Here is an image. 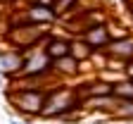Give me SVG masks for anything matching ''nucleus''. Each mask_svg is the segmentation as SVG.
Returning <instances> with one entry per match:
<instances>
[{"instance_id": "obj_1", "label": "nucleus", "mask_w": 133, "mask_h": 124, "mask_svg": "<svg viewBox=\"0 0 133 124\" xmlns=\"http://www.w3.org/2000/svg\"><path fill=\"white\" fill-rule=\"evenodd\" d=\"M50 29L48 26H41V24H31L24 19V14L19 19H12L7 24V31H5V41L10 43V48L19 50V52H29L33 48H41L43 41L48 38Z\"/></svg>"}, {"instance_id": "obj_2", "label": "nucleus", "mask_w": 133, "mask_h": 124, "mask_svg": "<svg viewBox=\"0 0 133 124\" xmlns=\"http://www.w3.org/2000/svg\"><path fill=\"white\" fill-rule=\"evenodd\" d=\"M74 110H83L81 100L76 98V88L66 81H57L48 91V98L38 119H62L64 115H69Z\"/></svg>"}, {"instance_id": "obj_3", "label": "nucleus", "mask_w": 133, "mask_h": 124, "mask_svg": "<svg viewBox=\"0 0 133 124\" xmlns=\"http://www.w3.org/2000/svg\"><path fill=\"white\" fill-rule=\"evenodd\" d=\"M50 88H10L7 86L5 96L14 112H19L24 119H33V117H41V110L45 105Z\"/></svg>"}, {"instance_id": "obj_4", "label": "nucleus", "mask_w": 133, "mask_h": 124, "mask_svg": "<svg viewBox=\"0 0 133 124\" xmlns=\"http://www.w3.org/2000/svg\"><path fill=\"white\" fill-rule=\"evenodd\" d=\"M102 52H105V57H107V64H112V62L126 64V62L133 57V36L112 38V41H109V45H107Z\"/></svg>"}, {"instance_id": "obj_5", "label": "nucleus", "mask_w": 133, "mask_h": 124, "mask_svg": "<svg viewBox=\"0 0 133 124\" xmlns=\"http://www.w3.org/2000/svg\"><path fill=\"white\" fill-rule=\"evenodd\" d=\"M22 67H24V52L14 50V48L0 50V76L14 79L17 74L22 72Z\"/></svg>"}, {"instance_id": "obj_6", "label": "nucleus", "mask_w": 133, "mask_h": 124, "mask_svg": "<svg viewBox=\"0 0 133 124\" xmlns=\"http://www.w3.org/2000/svg\"><path fill=\"white\" fill-rule=\"evenodd\" d=\"M24 19L31 24H41V26H52L57 22V14L52 12L50 5H38V3H26V10H22Z\"/></svg>"}, {"instance_id": "obj_7", "label": "nucleus", "mask_w": 133, "mask_h": 124, "mask_svg": "<svg viewBox=\"0 0 133 124\" xmlns=\"http://www.w3.org/2000/svg\"><path fill=\"white\" fill-rule=\"evenodd\" d=\"M81 38L93 48V52H102V50L109 45V41H112L107 24H95V26H88L86 31L81 33Z\"/></svg>"}, {"instance_id": "obj_8", "label": "nucleus", "mask_w": 133, "mask_h": 124, "mask_svg": "<svg viewBox=\"0 0 133 124\" xmlns=\"http://www.w3.org/2000/svg\"><path fill=\"white\" fill-rule=\"evenodd\" d=\"M50 69H52V74L62 81L66 79H74L81 74V62L74 57V55H64V57H57L52 60V64H50Z\"/></svg>"}, {"instance_id": "obj_9", "label": "nucleus", "mask_w": 133, "mask_h": 124, "mask_svg": "<svg viewBox=\"0 0 133 124\" xmlns=\"http://www.w3.org/2000/svg\"><path fill=\"white\" fill-rule=\"evenodd\" d=\"M45 50V55L50 60H57V57H64V55H69V48H71V38H66V36H55L52 31L48 33V38L43 41L41 45Z\"/></svg>"}, {"instance_id": "obj_10", "label": "nucleus", "mask_w": 133, "mask_h": 124, "mask_svg": "<svg viewBox=\"0 0 133 124\" xmlns=\"http://www.w3.org/2000/svg\"><path fill=\"white\" fill-rule=\"evenodd\" d=\"M114 103H116L114 96H90V98L83 100V110H90V112H107V115H112Z\"/></svg>"}, {"instance_id": "obj_11", "label": "nucleus", "mask_w": 133, "mask_h": 124, "mask_svg": "<svg viewBox=\"0 0 133 124\" xmlns=\"http://www.w3.org/2000/svg\"><path fill=\"white\" fill-rule=\"evenodd\" d=\"M69 55H74L78 62H88L93 57V48L83 41L81 36H74L71 38V48H69Z\"/></svg>"}, {"instance_id": "obj_12", "label": "nucleus", "mask_w": 133, "mask_h": 124, "mask_svg": "<svg viewBox=\"0 0 133 124\" xmlns=\"http://www.w3.org/2000/svg\"><path fill=\"white\" fill-rule=\"evenodd\" d=\"M112 96L119 100H133V79L121 76L112 84Z\"/></svg>"}, {"instance_id": "obj_13", "label": "nucleus", "mask_w": 133, "mask_h": 124, "mask_svg": "<svg viewBox=\"0 0 133 124\" xmlns=\"http://www.w3.org/2000/svg\"><path fill=\"white\" fill-rule=\"evenodd\" d=\"M112 115H114L116 119H119V122H121V119L133 122V100H119V98H116Z\"/></svg>"}, {"instance_id": "obj_14", "label": "nucleus", "mask_w": 133, "mask_h": 124, "mask_svg": "<svg viewBox=\"0 0 133 124\" xmlns=\"http://www.w3.org/2000/svg\"><path fill=\"white\" fill-rule=\"evenodd\" d=\"M78 3H81V0H52V12L57 14V19H59V17H64L66 12H71Z\"/></svg>"}, {"instance_id": "obj_15", "label": "nucleus", "mask_w": 133, "mask_h": 124, "mask_svg": "<svg viewBox=\"0 0 133 124\" xmlns=\"http://www.w3.org/2000/svg\"><path fill=\"white\" fill-rule=\"evenodd\" d=\"M124 76H128V79H133V57L124 64Z\"/></svg>"}, {"instance_id": "obj_16", "label": "nucleus", "mask_w": 133, "mask_h": 124, "mask_svg": "<svg viewBox=\"0 0 133 124\" xmlns=\"http://www.w3.org/2000/svg\"><path fill=\"white\" fill-rule=\"evenodd\" d=\"M10 124H31V119H17V117H14Z\"/></svg>"}, {"instance_id": "obj_17", "label": "nucleus", "mask_w": 133, "mask_h": 124, "mask_svg": "<svg viewBox=\"0 0 133 124\" xmlns=\"http://www.w3.org/2000/svg\"><path fill=\"white\" fill-rule=\"evenodd\" d=\"M128 14H131V19H133V3L128 5Z\"/></svg>"}, {"instance_id": "obj_18", "label": "nucleus", "mask_w": 133, "mask_h": 124, "mask_svg": "<svg viewBox=\"0 0 133 124\" xmlns=\"http://www.w3.org/2000/svg\"><path fill=\"white\" fill-rule=\"evenodd\" d=\"M121 124H131V122H126V119H121Z\"/></svg>"}, {"instance_id": "obj_19", "label": "nucleus", "mask_w": 133, "mask_h": 124, "mask_svg": "<svg viewBox=\"0 0 133 124\" xmlns=\"http://www.w3.org/2000/svg\"><path fill=\"white\" fill-rule=\"evenodd\" d=\"M0 88H3V86H0Z\"/></svg>"}]
</instances>
